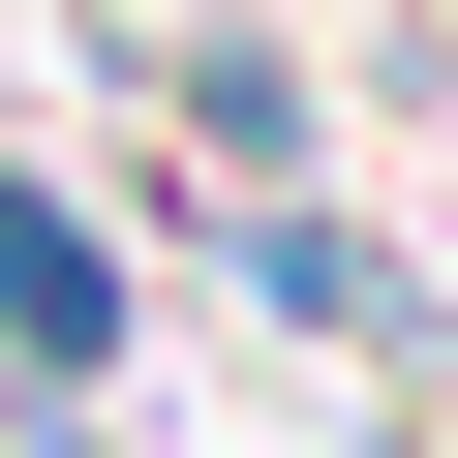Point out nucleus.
Listing matches in <instances>:
<instances>
[{
    "label": "nucleus",
    "instance_id": "nucleus-1",
    "mask_svg": "<svg viewBox=\"0 0 458 458\" xmlns=\"http://www.w3.org/2000/svg\"><path fill=\"white\" fill-rule=\"evenodd\" d=\"M0 306H31V336L92 367V245H62V214H31V183H0Z\"/></svg>",
    "mask_w": 458,
    "mask_h": 458
}]
</instances>
